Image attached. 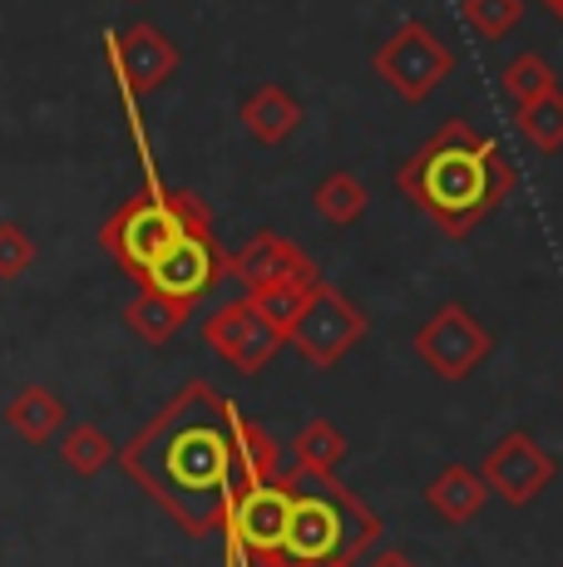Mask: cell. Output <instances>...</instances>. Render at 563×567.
Here are the masks:
<instances>
[{
  "mask_svg": "<svg viewBox=\"0 0 563 567\" xmlns=\"http://www.w3.org/2000/svg\"><path fill=\"white\" fill-rule=\"evenodd\" d=\"M237 405L208 385L188 380L124 450L119 468L178 523L188 538H208L223 528L227 504L237 494Z\"/></svg>",
  "mask_w": 563,
  "mask_h": 567,
  "instance_id": "6da1fadb",
  "label": "cell"
},
{
  "mask_svg": "<svg viewBox=\"0 0 563 567\" xmlns=\"http://www.w3.org/2000/svg\"><path fill=\"white\" fill-rule=\"evenodd\" d=\"M396 188L450 243H464L509 203V193L519 188V168L470 118H450L396 168Z\"/></svg>",
  "mask_w": 563,
  "mask_h": 567,
  "instance_id": "7a4b0ae2",
  "label": "cell"
},
{
  "mask_svg": "<svg viewBox=\"0 0 563 567\" xmlns=\"http://www.w3.org/2000/svg\"><path fill=\"white\" fill-rule=\"evenodd\" d=\"M287 484V533L267 567H356L361 553H371V543L386 533L381 514L361 504L341 478H311L291 468Z\"/></svg>",
  "mask_w": 563,
  "mask_h": 567,
  "instance_id": "3957f363",
  "label": "cell"
},
{
  "mask_svg": "<svg viewBox=\"0 0 563 567\" xmlns=\"http://www.w3.org/2000/svg\"><path fill=\"white\" fill-rule=\"evenodd\" d=\"M193 233H213V213L198 193L164 188V183H149L139 198H129L124 207H114L110 223L100 227V247L110 252L119 267L134 281H144L158 267V257L168 247H178Z\"/></svg>",
  "mask_w": 563,
  "mask_h": 567,
  "instance_id": "277c9868",
  "label": "cell"
},
{
  "mask_svg": "<svg viewBox=\"0 0 563 567\" xmlns=\"http://www.w3.org/2000/svg\"><path fill=\"white\" fill-rule=\"evenodd\" d=\"M454 50L430 30V20H406L391 30L381 50H376V74L400 94L406 104H420L450 80Z\"/></svg>",
  "mask_w": 563,
  "mask_h": 567,
  "instance_id": "5b68a950",
  "label": "cell"
},
{
  "mask_svg": "<svg viewBox=\"0 0 563 567\" xmlns=\"http://www.w3.org/2000/svg\"><path fill=\"white\" fill-rule=\"evenodd\" d=\"M366 331H371L366 311L356 307L346 291H337V287H327V281H321V287L311 291L307 311L297 316V326H291L287 341L301 351V361H311L317 370H331V365H341L346 355L366 341Z\"/></svg>",
  "mask_w": 563,
  "mask_h": 567,
  "instance_id": "8992f818",
  "label": "cell"
},
{
  "mask_svg": "<svg viewBox=\"0 0 563 567\" xmlns=\"http://www.w3.org/2000/svg\"><path fill=\"white\" fill-rule=\"evenodd\" d=\"M287 508H291V484L287 474H277L273 484H247L233 494L223 518L227 548H237L253 567H267L273 553L282 548V533H287Z\"/></svg>",
  "mask_w": 563,
  "mask_h": 567,
  "instance_id": "52a82bcc",
  "label": "cell"
},
{
  "mask_svg": "<svg viewBox=\"0 0 563 567\" xmlns=\"http://www.w3.org/2000/svg\"><path fill=\"white\" fill-rule=\"evenodd\" d=\"M490 351H494V336L460 301L436 307L426 316V326L416 331V355L440 380H464L480 361H490Z\"/></svg>",
  "mask_w": 563,
  "mask_h": 567,
  "instance_id": "ba28073f",
  "label": "cell"
},
{
  "mask_svg": "<svg viewBox=\"0 0 563 567\" xmlns=\"http://www.w3.org/2000/svg\"><path fill=\"white\" fill-rule=\"evenodd\" d=\"M554 474H559V460L529 430H509L504 440L484 454V468H480L484 488H490L494 498H504L509 508L534 504V498L554 484Z\"/></svg>",
  "mask_w": 563,
  "mask_h": 567,
  "instance_id": "9c48e42d",
  "label": "cell"
},
{
  "mask_svg": "<svg viewBox=\"0 0 563 567\" xmlns=\"http://www.w3.org/2000/svg\"><path fill=\"white\" fill-rule=\"evenodd\" d=\"M203 341L213 355H223L237 375H257V370L273 365V355L287 346V336L267 321L253 301H227L203 321Z\"/></svg>",
  "mask_w": 563,
  "mask_h": 567,
  "instance_id": "30bf717a",
  "label": "cell"
},
{
  "mask_svg": "<svg viewBox=\"0 0 563 567\" xmlns=\"http://www.w3.org/2000/svg\"><path fill=\"white\" fill-rule=\"evenodd\" d=\"M227 271V252L218 247V237L213 233H193L183 237L178 247H168L164 257H158V267L149 271L139 287L144 291H158V297H173V301H198L208 297L213 287H218V277Z\"/></svg>",
  "mask_w": 563,
  "mask_h": 567,
  "instance_id": "8fae6325",
  "label": "cell"
},
{
  "mask_svg": "<svg viewBox=\"0 0 563 567\" xmlns=\"http://www.w3.org/2000/svg\"><path fill=\"white\" fill-rule=\"evenodd\" d=\"M227 271L247 287V297H253V291H267V287H282V281H321L311 252H301V247L287 243L282 233L247 237V243L227 257Z\"/></svg>",
  "mask_w": 563,
  "mask_h": 567,
  "instance_id": "7c38bea8",
  "label": "cell"
},
{
  "mask_svg": "<svg viewBox=\"0 0 563 567\" xmlns=\"http://www.w3.org/2000/svg\"><path fill=\"white\" fill-rule=\"evenodd\" d=\"M110 54H114V70H119V80H124L129 100L154 94L158 84H168L173 70H178V45H173L158 25L119 30V35L110 40Z\"/></svg>",
  "mask_w": 563,
  "mask_h": 567,
  "instance_id": "4fadbf2b",
  "label": "cell"
},
{
  "mask_svg": "<svg viewBox=\"0 0 563 567\" xmlns=\"http://www.w3.org/2000/svg\"><path fill=\"white\" fill-rule=\"evenodd\" d=\"M484 504H490V488H484V478L474 474V468H464V464H446L426 484V508L440 523H450V528H464V523H474Z\"/></svg>",
  "mask_w": 563,
  "mask_h": 567,
  "instance_id": "5bb4252c",
  "label": "cell"
},
{
  "mask_svg": "<svg viewBox=\"0 0 563 567\" xmlns=\"http://www.w3.org/2000/svg\"><path fill=\"white\" fill-rule=\"evenodd\" d=\"M237 114H243L247 134H253L257 144H267V148L287 144V138L301 128V100L291 90H282V84H257Z\"/></svg>",
  "mask_w": 563,
  "mask_h": 567,
  "instance_id": "9a60e30c",
  "label": "cell"
},
{
  "mask_svg": "<svg viewBox=\"0 0 563 567\" xmlns=\"http://www.w3.org/2000/svg\"><path fill=\"white\" fill-rule=\"evenodd\" d=\"M0 420H6L25 444H50L64 430L70 410H64V400L50 385H25V390H16V395H10V405H6Z\"/></svg>",
  "mask_w": 563,
  "mask_h": 567,
  "instance_id": "2e32d148",
  "label": "cell"
},
{
  "mask_svg": "<svg viewBox=\"0 0 563 567\" xmlns=\"http://www.w3.org/2000/svg\"><path fill=\"white\" fill-rule=\"evenodd\" d=\"M193 307L188 301H173V297H158V291H144L139 287V297L124 307V326L139 336L144 346H168L173 336L188 326Z\"/></svg>",
  "mask_w": 563,
  "mask_h": 567,
  "instance_id": "e0dca14e",
  "label": "cell"
},
{
  "mask_svg": "<svg viewBox=\"0 0 563 567\" xmlns=\"http://www.w3.org/2000/svg\"><path fill=\"white\" fill-rule=\"evenodd\" d=\"M233 440H237V488L247 484H273L282 474V450L277 440L257 420H247L243 410L233 414Z\"/></svg>",
  "mask_w": 563,
  "mask_h": 567,
  "instance_id": "ac0fdd59",
  "label": "cell"
},
{
  "mask_svg": "<svg viewBox=\"0 0 563 567\" xmlns=\"http://www.w3.org/2000/svg\"><path fill=\"white\" fill-rule=\"evenodd\" d=\"M346 450H351V444H346V434L331 420H307L297 430V440H291V460H297L291 468L311 474V478H337Z\"/></svg>",
  "mask_w": 563,
  "mask_h": 567,
  "instance_id": "d6986e66",
  "label": "cell"
},
{
  "mask_svg": "<svg viewBox=\"0 0 563 567\" xmlns=\"http://www.w3.org/2000/svg\"><path fill=\"white\" fill-rule=\"evenodd\" d=\"M311 207H317L321 223L331 227H351L366 213V183L351 168H331L321 173V183L311 188Z\"/></svg>",
  "mask_w": 563,
  "mask_h": 567,
  "instance_id": "ffe728a7",
  "label": "cell"
},
{
  "mask_svg": "<svg viewBox=\"0 0 563 567\" xmlns=\"http://www.w3.org/2000/svg\"><path fill=\"white\" fill-rule=\"evenodd\" d=\"M514 128L529 148L559 154L563 148V90H549L529 104H514Z\"/></svg>",
  "mask_w": 563,
  "mask_h": 567,
  "instance_id": "44dd1931",
  "label": "cell"
},
{
  "mask_svg": "<svg viewBox=\"0 0 563 567\" xmlns=\"http://www.w3.org/2000/svg\"><path fill=\"white\" fill-rule=\"evenodd\" d=\"M60 460H64V468H70L74 478H94V474H104V468L114 464V444H110V434H104L100 424H74V430L64 434V444H60Z\"/></svg>",
  "mask_w": 563,
  "mask_h": 567,
  "instance_id": "7402d4cb",
  "label": "cell"
},
{
  "mask_svg": "<svg viewBox=\"0 0 563 567\" xmlns=\"http://www.w3.org/2000/svg\"><path fill=\"white\" fill-rule=\"evenodd\" d=\"M500 90H504L514 104H529V100H539V94L559 90V74H554V64H549L544 54L524 50V54H514V60L504 64Z\"/></svg>",
  "mask_w": 563,
  "mask_h": 567,
  "instance_id": "603a6c76",
  "label": "cell"
},
{
  "mask_svg": "<svg viewBox=\"0 0 563 567\" xmlns=\"http://www.w3.org/2000/svg\"><path fill=\"white\" fill-rule=\"evenodd\" d=\"M460 16L484 45H500V40H509L519 30V20H524V0H464Z\"/></svg>",
  "mask_w": 563,
  "mask_h": 567,
  "instance_id": "cb8c5ba5",
  "label": "cell"
},
{
  "mask_svg": "<svg viewBox=\"0 0 563 567\" xmlns=\"http://www.w3.org/2000/svg\"><path fill=\"white\" fill-rule=\"evenodd\" d=\"M321 281H282V287H267V291H253V307L267 316V321L277 326L282 336H291V326H297V316L307 311V301H311V291H317Z\"/></svg>",
  "mask_w": 563,
  "mask_h": 567,
  "instance_id": "d4e9b609",
  "label": "cell"
},
{
  "mask_svg": "<svg viewBox=\"0 0 563 567\" xmlns=\"http://www.w3.org/2000/svg\"><path fill=\"white\" fill-rule=\"evenodd\" d=\"M30 261H35V243L25 237V227H20V223H0V281L25 277Z\"/></svg>",
  "mask_w": 563,
  "mask_h": 567,
  "instance_id": "484cf974",
  "label": "cell"
},
{
  "mask_svg": "<svg viewBox=\"0 0 563 567\" xmlns=\"http://www.w3.org/2000/svg\"><path fill=\"white\" fill-rule=\"evenodd\" d=\"M371 567H416V563H410V558H406V553L386 548V553H381V558H371Z\"/></svg>",
  "mask_w": 563,
  "mask_h": 567,
  "instance_id": "4316f807",
  "label": "cell"
},
{
  "mask_svg": "<svg viewBox=\"0 0 563 567\" xmlns=\"http://www.w3.org/2000/svg\"><path fill=\"white\" fill-rule=\"evenodd\" d=\"M544 6H549V10H554V20H559V25H563V0H544Z\"/></svg>",
  "mask_w": 563,
  "mask_h": 567,
  "instance_id": "83f0119b",
  "label": "cell"
}]
</instances>
